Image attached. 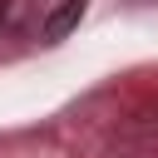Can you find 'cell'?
Masks as SVG:
<instances>
[{"label": "cell", "instance_id": "6da1fadb", "mask_svg": "<svg viewBox=\"0 0 158 158\" xmlns=\"http://www.w3.org/2000/svg\"><path fill=\"white\" fill-rule=\"evenodd\" d=\"M79 15H84V0H59V5L49 10V20H44V40H64V35L79 25Z\"/></svg>", "mask_w": 158, "mask_h": 158}, {"label": "cell", "instance_id": "7a4b0ae2", "mask_svg": "<svg viewBox=\"0 0 158 158\" xmlns=\"http://www.w3.org/2000/svg\"><path fill=\"white\" fill-rule=\"evenodd\" d=\"M0 25H5V0H0Z\"/></svg>", "mask_w": 158, "mask_h": 158}]
</instances>
